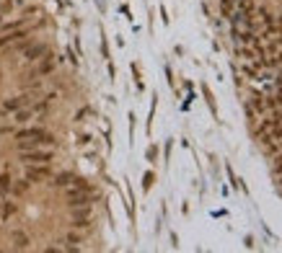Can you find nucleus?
Segmentation results:
<instances>
[{
  "instance_id": "f257e3e1",
  "label": "nucleus",
  "mask_w": 282,
  "mask_h": 253,
  "mask_svg": "<svg viewBox=\"0 0 282 253\" xmlns=\"http://www.w3.org/2000/svg\"><path fill=\"white\" fill-rule=\"evenodd\" d=\"M57 65H60V59H57L54 54H44L42 59H36L34 62V67L26 72V78L24 80H34V78H47V75H52V72L57 70Z\"/></svg>"
},
{
  "instance_id": "f03ea898",
  "label": "nucleus",
  "mask_w": 282,
  "mask_h": 253,
  "mask_svg": "<svg viewBox=\"0 0 282 253\" xmlns=\"http://www.w3.org/2000/svg\"><path fill=\"white\" fill-rule=\"evenodd\" d=\"M54 160V147H34V150H18V163H52Z\"/></svg>"
},
{
  "instance_id": "7ed1b4c3",
  "label": "nucleus",
  "mask_w": 282,
  "mask_h": 253,
  "mask_svg": "<svg viewBox=\"0 0 282 253\" xmlns=\"http://www.w3.org/2000/svg\"><path fill=\"white\" fill-rule=\"evenodd\" d=\"M50 52V44L47 41H28L26 47L21 49V65H34L36 59H42L44 54Z\"/></svg>"
},
{
  "instance_id": "20e7f679",
  "label": "nucleus",
  "mask_w": 282,
  "mask_h": 253,
  "mask_svg": "<svg viewBox=\"0 0 282 253\" xmlns=\"http://www.w3.org/2000/svg\"><path fill=\"white\" fill-rule=\"evenodd\" d=\"M52 163H28L24 166V178H28L32 184H39V181H50L52 176Z\"/></svg>"
},
{
  "instance_id": "39448f33",
  "label": "nucleus",
  "mask_w": 282,
  "mask_h": 253,
  "mask_svg": "<svg viewBox=\"0 0 282 253\" xmlns=\"http://www.w3.org/2000/svg\"><path fill=\"white\" fill-rule=\"evenodd\" d=\"M72 212V222L70 225L76 230H88L94 225V217H91V207H78V210H70Z\"/></svg>"
},
{
  "instance_id": "423d86ee",
  "label": "nucleus",
  "mask_w": 282,
  "mask_h": 253,
  "mask_svg": "<svg viewBox=\"0 0 282 253\" xmlns=\"http://www.w3.org/2000/svg\"><path fill=\"white\" fill-rule=\"evenodd\" d=\"M76 173H70V171H62V173H52L50 176V186L52 189H68V186H72L76 184Z\"/></svg>"
},
{
  "instance_id": "0eeeda50",
  "label": "nucleus",
  "mask_w": 282,
  "mask_h": 253,
  "mask_svg": "<svg viewBox=\"0 0 282 253\" xmlns=\"http://www.w3.org/2000/svg\"><path fill=\"white\" fill-rule=\"evenodd\" d=\"M60 243H65V246H62L65 251H78V248H80V243H86L83 230H76V228H72V230L62 238V241H60Z\"/></svg>"
},
{
  "instance_id": "6e6552de",
  "label": "nucleus",
  "mask_w": 282,
  "mask_h": 253,
  "mask_svg": "<svg viewBox=\"0 0 282 253\" xmlns=\"http://www.w3.org/2000/svg\"><path fill=\"white\" fill-rule=\"evenodd\" d=\"M44 135H50L44 127H21L13 132V137L16 140H32V137H44Z\"/></svg>"
},
{
  "instance_id": "1a4fd4ad",
  "label": "nucleus",
  "mask_w": 282,
  "mask_h": 253,
  "mask_svg": "<svg viewBox=\"0 0 282 253\" xmlns=\"http://www.w3.org/2000/svg\"><path fill=\"white\" fill-rule=\"evenodd\" d=\"M16 212H18V204L3 197V202H0V222H8V220H10L13 215H16Z\"/></svg>"
},
{
  "instance_id": "9d476101",
  "label": "nucleus",
  "mask_w": 282,
  "mask_h": 253,
  "mask_svg": "<svg viewBox=\"0 0 282 253\" xmlns=\"http://www.w3.org/2000/svg\"><path fill=\"white\" fill-rule=\"evenodd\" d=\"M10 116H13V122H16V124H28L36 114H34V109H32V103H28V106H24V109H18V111H13Z\"/></svg>"
},
{
  "instance_id": "9b49d317",
  "label": "nucleus",
  "mask_w": 282,
  "mask_h": 253,
  "mask_svg": "<svg viewBox=\"0 0 282 253\" xmlns=\"http://www.w3.org/2000/svg\"><path fill=\"white\" fill-rule=\"evenodd\" d=\"M10 241H13V248H18V251H26L28 246H32V238H28L24 230H13Z\"/></svg>"
},
{
  "instance_id": "f8f14e48",
  "label": "nucleus",
  "mask_w": 282,
  "mask_h": 253,
  "mask_svg": "<svg viewBox=\"0 0 282 253\" xmlns=\"http://www.w3.org/2000/svg\"><path fill=\"white\" fill-rule=\"evenodd\" d=\"M28 189H32V181L28 178H13V186H10V194L8 197H24V194H28Z\"/></svg>"
},
{
  "instance_id": "ddd939ff",
  "label": "nucleus",
  "mask_w": 282,
  "mask_h": 253,
  "mask_svg": "<svg viewBox=\"0 0 282 253\" xmlns=\"http://www.w3.org/2000/svg\"><path fill=\"white\" fill-rule=\"evenodd\" d=\"M236 57L244 59V62H251V59L259 57V54H256V49L251 47V44H238V47H236Z\"/></svg>"
},
{
  "instance_id": "4468645a",
  "label": "nucleus",
  "mask_w": 282,
  "mask_h": 253,
  "mask_svg": "<svg viewBox=\"0 0 282 253\" xmlns=\"http://www.w3.org/2000/svg\"><path fill=\"white\" fill-rule=\"evenodd\" d=\"M246 106L251 109V111H254V114H264L266 111V106H264V96L259 93H254V96H248V101H246Z\"/></svg>"
},
{
  "instance_id": "2eb2a0df",
  "label": "nucleus",
  "mask_w": 282,
  "mask_h": 253,
  "mask_svg": "<svg viewBox=\"0 0 282 253\" xmlns=\"http://www.w3.org/2000/svg\"><path fill=\"white\" fill-rule=\"evenodd\" d=\"M24 5H26V0H3V3H0V13L8 16V13H13L16 8H24Z\"/></svg>"
},
{
  "instance_id": "dca6fc26",
  "label": "nucleus",
  "mask_w": 282,
  "mask_h": 253,
  "mask_svg": "<svg viewBox=\"0 0 282 253\" xmlns=\"http://www.w3.org/2000/svg\"><path fill=\"white\" fill-rule=\"evenodd\" d=\"M13 186V176L10 173H0V197H8Z\"/></svg>"
},
{
  "instance_id": "f3484780",
  "label": "nucleus",
  "mask_w": 282,
  "mask_h": 253,
  "mask_svg": "<svg viewBox=\"0 0 282 253\" xmlns=\"http://www.w3.org/2000/svg\"><path fill=\"white\" fill-rule=\"evenodd\" d=\"M39 13H42V5H24L18 16H24L26 21H32V18H39Z\"/></svg>"
},
{
  "instance_id": "a211bd4d",
  "label": "nucleus",
  "mask_w": 282,
  "mask_h": 253,
  "mask_svg": "<svg viewBox=\"0 0 282 253\" xmlns=\"http://www.w3.org/2000/svg\"><path fill=\"white\" fill-rule=\"evenodd\" d=\"M264 106L270 109V111H272V109H282V96H280L277 91H274L272 96H264Z\"/></svg>"
},
{
  "instance_id": "6ab92c4d",
  "label": "nucleus",
  "mask_w": 282,
  "mask_h": 253,
  "mask_svg": "<svg viewBox=\"0 0 282 253\" xmlns=\"http://www.w3.org/2000/svg\"><path fill=\"white\" fill-rule=\"evenodd\" d=\"M153 181H156V176H153L150 171H148V173L142 176V189H145V191H150V189H153Z\"/></svg>"
},
{
  "instance_id": "aec40b11",
  "label": "nucleus",
  "mask_w": 282,
  "mask_h": 253,
  "mask_svg": "<svg viewBox=\"0 0 282 253\" xmlns=\"http://www.w3.org/2000/svg\"><path fill=\"white\" fill-rule=\"evenodd\" d=\"M13 132H16V127H13V124H0V137L13 135Z\"/></svg>"
},
{
  "instance_id": "412c9836",
  "label": "nucleus",
  "mask_w": 282,
  "mask_h": 253,
  "mask_svg": "<svg viewBox=\"0 0 282 253\" xmlns=\"http://www.w3.org/2000/svg\"><path fill=\"white\" fill-rule=\"evenodd\" d=\"M91 114H94V111L88 109V106H86V109H80V111L76 114V122H86V116H91Z\"/></svg>"
},
{
  "instance_id": "4be33fe9",
  "label": "nucleus",
  "mask_w": 282,
  "mask_h": 253,
  "mask_svg": "<svg viewBox=\"0 0 282 253\" xmlns=\"http://www.w3.org/2000/svg\"><path fill=\"white\" fill-rule=\"evenodd\" d=\"M145 155H148V160H150V163H156V158H158V147H156V145H150Z\"/></svg>"
},
{
  "instance_id": "5701e85b",
  "label": "nucleus",
  "mask_w": 282,
  "mask_h": 253,
  "mask_svg": "<svg viewBox=\"0 0 282 253\" xmlns=\"http://www.w3.org/2000/svg\"><path fill=\"white\" fill-rule=\"evenodd\" d=\"M91 140H94V137L88 135V132H83V135L78 137V145H91Z\"/></svg>"
},
{
  "instance_id": "b1692460",
  "label": "nucleus",
  "mask_w": 282,
  "mask_h": 253,
  "mask_svg": "<svg viewBox=\"0 0 282 253\" xmlns=\"http://www.w3.org/2000/svg\"><path fill=\"white\" fill-rule=\"evenodd\" d=\"M3 21H6V16H3V13H0V23H3Z\"/></svg>"
},
{
  "instance_id": "393cba45",
  "label": "nucleus",
  "mask_w": 282,
  "mask_h": 253,
  "mask_svg": "<svg viewBox=\"0 0 282 253\" xmlns=\"http://www.w3.org/2000/svg\"><path fill=\"white\" fill-rule=\"evenodd\" d=\"M280 147H282V140H280Z\"/></svg>"
}]
</instances>
